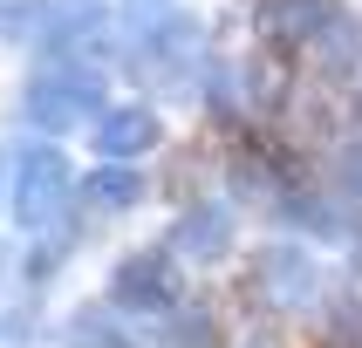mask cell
Segmentation results:
<instances>
[{"instance_id":"cell-1","label":"cell","mask_w":362,"mask_h":348,"mask_svg":"<svg viewBox=\"0 0 362 348\" xmlns=\"http://www.w3.org/2000/svg\"><path fill=\"white\" fill-rule=\"evenodd\" d=\"M69 191H76V178H69V157L62 150H48V143L21 150V164H14V219L28 232L55 225L69 212Z\"/></svg>"},{"instance_id":"cell-2","label":"cell","mask_w":362,"mask_h":348,"mask_svg":"<svg viewBox=\"0 0 362 348\" xmlns=\"http://www.w3.org/2000/svg\"><path fill=\"white\" fill-rule=\"evenodd\" d=\"M96 96L103 82L89 61H48L35 82H28V116L41 123V130H69V123L96 116Z\"/></svg>"},{"instance_id":"cell-3","label":"cell","mask_w":362,"mask_h":348,"mask_svg":"<svg viewBox=\"0 0 362 348\" xmlns=\"http://www.w3.org/2000/svg\"><path fill=\"white\" fill-rule=\"evenodd\" d=\"M110 301L130 307V314H164V307H178V260L171 253H130L117 266V280H110Z\"/></svg>"},{"instance_id":"cell-4","label":"cell","mask_w":362,"mask_h":348,"mask_svg":"<svg viewBox=\"0 0 362 348\" xmlns=\"http://www.w3.org/2000/svg\"><path fill=\"white\" fill-rule=\"evenodd\" d=\"M253 294L274 301V307H308L322 294V266L308 260L301 246H267L253 260Z\"/></svg>"},{"instance_id":"cell-5","label":"cell","mask_w":362,"mask_h":348,"mask_svg":"<svg viewBox=\"0 0 362 348\" xmlns=\"http://www.w3.org/2000/svg\"><path fill=\"white\" fill-rule=\"evenodd\" d=\"M253 20H260V35L274 48H308V41H322L342 14H335V0H260Z\"/></svg>"},{"instance_id":"cell-6","label":"cell","mask_w":362,"mask_h":348,"mask_svg":"<svg viewBox=\"0 0 362 348\" xmlns=\"http://www.w3.org/2000/svg\"><path fill=\"white\" fill-rule=\"evenodd\" d=\"M233 239H240V225H233V212H226V205H192V212L171 225V260L212 266V260H226V253H233Z\"/></svg>"},{"instance_id":"cell-7","label":"cell","mask_w":362,"mask_h":348,"mask_svg":"<svg viewBox=\"0 0 362 348\" xmlns=\"http://www.w3.org/2000/svg\"><path fill=\"white\" fill-rule=\"evenodd\" d=\"M199 28H192V20H164L158 35H151V48H144L137 55V68H144V82H178L185 68H192V61H199Z\"/></svg>"},{"instance_id":"cell-8","label":"cell","mask_w":362,"mask_h":348,"mask_svg":"<svg viewBox=\"0 0 362 348\" xmlns=\"http://www.w3.org/2000/svg\"><path fill=\"white\" fill-rule=\"evenodd\" d=\"M96 150H103L110 164H130V157H144V150H158V116H151L144 102L110 109V116L96 123Z\"/></svg>"},{"instance_id":"cell-9","label":"cell","mask_w":362,"mask_h":348,"mask_svg":"<svg viewBox=\"0 0 362 348\" xmlns=\"http://www.w3.org/2000/svg\"><path fill=\"white\" fill-rule=\"evenodd\" d=\"M82 191H89V205H96V212H130V205L144 198V178L130 171V164H103V171H89V184H82Z\"/></svg>"},{"instance_id":"cell-10","label":"cell","mask_w":362,"mask_h":348,"mask_svg":"<svg viewBox=\"0 0 362 348\" xmlns=\"http://www.w3.org/2000/svg\"><path fill=\"white\" fill-rule=\"evenodd\" d=\"M335 178H342V191H349V198H356V205H362V137H356V143H349L342 157H335Z\"/></svg>"},{"instance_id":"cell-11","label":"cell","mask_w":362,"mask_h":348,"mask_svg":"<svg viewBox=\"0 0 362 348\" xmlns=\"http://www.w3.org/2000/svg\"><path fill=\"white\" fill-rule=\"evenodd\" d=\"M328 328H335V342H342V348H362V307H335V321H328Z\"/></svg>"},{"instance_id":"cell-12","label":"cell","mask_w":362,"mask_h":348,"mask_svg":"<svg viewBox=\"0 0 362 348\" xmlns=\"http://www.w3.org/2000/svg\"><path fill=\"white\" fill-rule=\"evenodd\" d=\"M28 20H35L28 0H0V35H28Z\"/></svg>"},{"instance_id":"cell-13","label":"cell","mask_w":362,"mask_h":348,"mask_svg":"<svg viewBox=\"0 0 362 348\" xmlns=\"http://www.w3.org/2000/svg\"><path fill=\"white\" fill-rule=\"evenodd\" d=\"M123 14H130V20H137V28H144V20H151V14H164V0H123Z\"/></svg>"},{"instance_id":"cell-14","label":"cell","mask_w":362,"mask_h":348,"mask_svg":"<svg viewBox=\"0 0 362 348\" xmlns=\"http://www.w3.org/2000/svg\"><path fill=\"white\" fill-rule=\"evenodd\" d=\"M253 348H267V342H253Z\"/></svg>"}]
</instances>
